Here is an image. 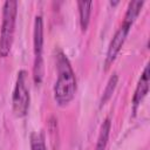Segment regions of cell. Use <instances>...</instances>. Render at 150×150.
Masks as SVG:
<instances>
[{
  "label": "cell",
  "instance_id": "6da1fadb",
  "mask_svg": "<svg viewBox=\"0 0 150 150\" xmlns=\"http://www.w3.org/2000/svg\"><path fill=\"white\" fill-rule=\"evenodd\" d=\"M55 63L57 79L54 84V98L59 105H66L74 98L76 94V76L69 59L61 49H57L56 52Z\"/></svg>",
  "mask_w": 150,
  "mask_h": 150
},
{
  "label": "cell",
  "instance_id": "7a4b0ae2",
  "mask_svg": "<svg viewBox=\"0 0 150 150\" xmlns=\"http://www.w3.org/2000/svg\"><path fill=\"white\" fill-rule=\"evenodd\" d=\"M18 14V1L7 0L2 6V21L0 29V56L6 57L11 53L14 33H15V22Z\"/></svg>",
  "mask_w": 150,
  "mask_h": 150
},
{
  "label": "cell",
  "instance_id": "3957f363",
  "mask_svg": "<svg viewBox=\"0 0 150 150\" xmlns=\"http://www.w3.org/2000/svg\"><path fill=\"white\" fill-rule=\"evenodd\" d=\"M43 19L41 15H36L33 28V79L35 84H40L43 79Z\"/></svg>",
  "mask_w": 150,
  "mask_h": 150
},
{
  "label": "cell",
  "instance_id": "277c9868",
  "mask_svg": "<svg viewBox=\"0 0 150 150\" xmlns=\"http://www.w3.org/2000/svg\"><path fill=\"white\" fill-rule=\"evenodd\" d=\"M29 103H30V95L28 88L27 71L25 69H21L18 71V76L12 95V105L15 116L25 117L28 112Z\"/></svg>",
  "mask_w": 150,
  "mask_h": 150
},
{
  "label": "cell",
  "instance_id": "5b68a950",
  "mask_svg": "<svg viewBox=\"0 0 150 150\" xmlns=\"http://www.w3.org/2000/svg\"><path fill=\"white\" fill-rule=\"evenodd\" d=\"M130 26L125 25V23H122L118 29L115 32L112 39L110 40L109 42V46H108V49H107V54H105V60H104V68L108 69L112 62L115 61L116 56L118 55L122 46L124 45L125 40H127V36L129 34V30H130Z\"/></svg>",
  "mask_w": 150,
  "mask_h": 150
},
{
  "label": "cell",
  "instance_id": "8992f818",
  "mask_svg": "<svg viewBox=\"0 0 150 150\" xmlns=\"http://www.w3.org/2000/svg\"><path fill=\"white\" fill-rule=\"evenodd\" d=\"M149 91V66L146 64L144 67V70L137 82L134 96H132V111L134 114L136 112L138 105L141 104V102L144 100V97L146 96Z\"/></svg>",
  "mask_w": 150,
  "mask_h": 150
},
{
  "label": "cell",
  "instance_id": "52a82bcc",
  "mask_svg": "<svg viewBox=\"0 0 150 150\" xmlns=\"http://www.w3.org/2000/svg\"><path fill=\"white\" fill-rule=\"evenodd\" d=\"M110 129H111V121H110V117H107L103 121V123L101 124L100 132H98L97 141H96V145H95V150H105L107 149L108 139H109V135H110Z\"/></svg>",
  "mask_w": 150,
  "mask_h": 150
},
{
  "label": "cell",
  "instance_id": "ba28073f",
  "mask_svg": "<svg viewBox=\"0 0 150 150\" xmlns=\"http://www.w3.org/2000/svg\"><path fill=\"white\" fill-rule=\"evenodd\" d=\"M91 6L93 1H77V8H79V20L82 32H86L89 25L90 14H91Z\"/></svg>",
  "mask_w": 150,
  "mask_h": 150
},
{
  "label": "cell",
  "instance_id": "9c48e42d",
  "mask_svg": "<svg viewBox=\"0 0 150 150\" xmlns=\"http://www.w3.org/2000/svg\"><path fill=\"white\" fill-rule=\"evenodd\" d=\"M144 5V1L142 0H132L129 2L128 5V8H127V12H125V15H124V20L122 23H125L128 26H132V23L135 22V20L137 19L142 7Z\"/></svg>",
  "mask_w": 150,
  "mask_h": 150
},
{
  "label": "cell",
  "instance_id": "30bf717a",
  "mask_svg": "<svg viewBox=\"0 0 150 150\" xmlns=\"http://www.w3.org/2000/svg\"><path fill=\"white\" fill-rule=\"evenodd\" d=\"M117 81H118V76H117L116 73H114V74L109 77L108 83H107V86H105V88H104V90H103V93H102V97H101V101H100V105H101V107L104 105V104L109 101V98L111 97V95H112V93H114V90H115V88H116Z\"/></svg>",
  "mask_w": 150,
  "mask_h": 150
},
{
  "label": "cell",
  "instance_id": "8fae6325",
  "mask_svg": "<svg viewBox=\"0 0 150 150\" xmlns=\"http://www.w3.org/2000/svg\"><path fill=\"white\" fill-rule=\"evenodd\" d=\"M29 144H30V150H48L45 142V137L39 131H33L30 134Z\"/></svg>",
  "mask_w": 150,
  "mask_h": 150
},
{
  "label": "cell",
  "instance_id": "7c38bea8",
  "mask_svg": "<svg viewBox=\"0 0 150 150\" xmlns=\"http://www.w3.org/2000/svg\"><path fill=\"white\" fill-rule=\"evenodd\" d=\"M117 4H118V1H110V5H112V6H115Z\"/></svg>",
  "mask_w": 150,
  "mask_h": 150
}]
</instances>
